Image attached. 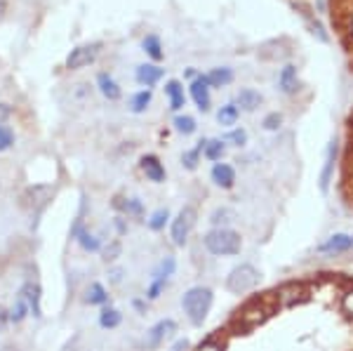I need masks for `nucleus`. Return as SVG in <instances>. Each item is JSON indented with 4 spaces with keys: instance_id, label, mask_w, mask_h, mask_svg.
I'll return each instance as SVG.
<instances>
[{
    "instance_id": "obj_1",
    "label": "nucleus",
    "mask_w": 353,
    "mask_h": 351,
    "mask_svg": "<svg viewBox=\"0 0 353 351\" xmlns=\"http://www.w3.org/2000/svg\"><path fill=\"white\" fill-rule=\"evenodd\" d=\"M215 304V292L207 285H194L181 295V309H184V316L189 318L191 326L200 328L202 323L210 316V309Z\"/></svg>"
},
{
    "instance_id": "obj_2",
    "label": "nucleus",
    "mask_w": 353,
    "mask_h": 351,
    "mask_svg": "<svg viewBox=\"0 0 353 351\" xmlns=\"http://www.w3.org/2000/svg\"><path fill=\"white\" fill-rule=\"evenodd\" d=\"M202 246L215 257H235L243 250V236L233 229H210L202 236Z\"/></svg>"
},
{
    "instance_id": "obj_3",
    "label": "nucleus",
    "mask_w": 353,
    "mask_h": 351,
    "mask_svg": "<svg viewBox=\"0 0 353 351\" xmlns=\"http://www.w3.org/2000/svg\"><path fill=\"white\" fill-rule=\"evenodd\" d=\"M259 283H261V271L250 262H240L238 267H233L226 276V290L231 292V295L252 292Z\"/></svg>"
},
{
    "instance_id": "obj_4",
    "label": "nucleus",
    "mask_w": 353,
    "mask_h": 351,
    "mask_svg": "<svg viewBox=\"0 0 353 351\" xmlns=\"http://www.w3.org/2000/svg\"><path fill=\"white\" fill-rule=\"evenodd\" d=\"M196 222H198V212L194 205H184L172 222H170V238L176 248H184L189 243L191 233L196 229Z\"/></svg>"
},
{
    "instance_id": "obj_5",
    "label": "nucleus",
    "mask_w": 353,
    "mask_h": 351,
    "mask_svg": "<svg viewBox=\"0 0 353 351\" xmlns=\"http://www.w3.org/2000/svg\"><path fill=\"white\" fill-rule=\"evenodd\" d=\"M337 161H339V142L330 140L328 148H325L323 168H320V174H318V189H320V194H323V196L330 194V186H332L335 170H337Z\"/></svg>"
},
{
    "instance_id": "obj_6",
    "label": "nucleus",
    "mask_w": 353,
    "mask_h": 351,
    "mask_svg": "<svg viewBox=\"0 0 353 351\" xmlns=\"http://www.w3.org/2000/svg\"><path fill=\"white\" fill-rule=\"evenodd\" d=\"M176 333V321L174 318H160L158 323H153L151 328L146 330V337H144V347L148 351L158 349L165 339H170Z\"/></svg>"
},
{
    "instance_id": "obj_7",
    "label": "nucleus",
    "mask_w": 353,
    "mask_h": 351,
    "mask_svg": "<svg viewBox=\"0 0 353 351\" xmlns=\"http://www.w3.org/2000/svg\"><path fill=\"white\" fill-rule=\"evenodd\" d=\"M99 50H101V42H85V45L73 47L66 57V68L76 71V68L88 66V64H92L94 60H97Z\"/></svg>"
},
{
    "instance_id": "obj_8",
    "label": "nucleus",
    "mask_w": 353,
    "mask_h": 351,
    "mask_svg": "<svg viewBox=\"0 0 353 351\" xmlns=\"http://www.w3.org/2000/svg\"><path fill=\"white\" fill-rule=\"evenodd\" d=\"M292 8L297 10L299 14H302L304 24L309 26V31H311V36H313V38H318L320 42H330V36H328V31H325L323 21L313 17V10L309 8V5H304V3H297V0H294V3H292Z\"/></svg>"
},
{
    "instance_id": "obj_9",
    "label": "nucleus",
    "mask_w": 353,
    "mask_h": 351,
    "mask_svg": "<svg viewBox=\"0 0 353 351\" xmlns=\"http://www.w3.org/2000/svg\"><path fill=\"white\" fill-rule=\"evenodd\" d=\"M351 248H353V233H332L323 243H318L315 250L320 255H339V252H349Z\"/></svg>"
},
{
    "instance_id": "obj_10",
    "label": "nucleus",
    "mask_w": 353,
    "mask_h": 351,
    "mask_svg": "<svg viewBox=\"0 0 353 351\" xmlns=\"http://www.w3.org/2000/svg\"><path fill=\"white\" fill-rule=\"evenodd\" d=\"M278 88L283 94H297L302 90V81H299V71L294 64H285V66L278 71Z\"/></svg>"
},
{
    "instance_id": "obj_11",
    "label": "nucleus",
    "mask_w": 353,
    "mask_h": 351,
    "mask_svg": "<svg viewBox=\"0 0 353 351\" xmlns=\"http://www.w3.org/2000/svg\"><path fill=\"white\" fill-rule=\"evenodd\" d=\"M189 92H191V99L196 102L198 109L202 111V114H207L212 106V97H210V85H207L205 76H198L191 81L189 85Z\"/></svg>"
},
{
    "instance_id": "obj_12",
    "label": "nucleus",
    "mask_w": 353,
    "mask_h": 351,
    "mask_svg": "<svg viewBox=\"0 0 353 351\" xmlns=\"http://www.w3.org/2000/svg\"><path fill=\"white\" fill-rule=\"evenodd\" d=\"M139 168H142V172L146 174L148 182H153V184H163L165 177H168V172H165V166L160 163L158 156H153V153H146V156H142V161H139Z\"/></svg>"
},
{
    "instance_id": "obj_13",
    "label": "nucleus",
    "mask_w": 353,
    "mask_h": 351,
    "mask_svg": "<svg viewBox=\"0 0 353 351\" xmlns=\"http://www.w3.org/2000/svg\"><path fill=\"white\" fill-rule=\"evenodd\" d=\"M163 76H165V71L158 66V64H139V66H137V73H135L137 83L144 85L146 90L153 88L156 83L163 81Z\"/></svg>"
},
{
    "instance_id": "obj_14",
    "label": "nucleus",
    "mask_w": 353,
    "mask_h": 351,
    "mask_svg": "<svg viewBox=\"0 0 353 351\" xmlns=\"http://www.w3.org/2000/svg\"><path fill=\"white\" fill-rule=\"evenodd\" d=\"M210 177L219 189H233L235 184V170L228 163H215L210 170Z\"/></svg>"
},
{
    "instance_id": "obj_15",
    "label": "nucleus",
    "mask_w": 353,
    "mask_h": 351,
    "mask_svg": "<svg viewBox=\"0 0 353 351\" xmlns=\"http://www.w3.org/2000/svg\"><path fill=\"white\" fill-rule=\"evenodd\" d=\"M21 295H24L26 304H29L31 313H34L36 318H42V307H40V300H42V290L38 283H34V281H29V283H24V288L19 290Z\"/></svg>"
},
{
    "instance_id": "obj_16",
    "label": "nucleus",
    "mask_w": 353,
    "mask_h": 351,
    "mask_svg": "<svg viewBox=\"0 0 353 351\" xmlns=\"http://www.w3.org/2000/svg\"><path fill=\"white\" fill-rule=\"evenodd\" d=\"M114 207L120 212L122 217H132V220H139L144 217V203L139 198H125V196H116Z\"/></svg>"
},
{
    "instance_id": "obj_17",
    "label": "nucleus",
    "mask_w": 353,
    "mask_h": 351,
    "mask_svg": "<svg viewBox=\"0 0 353 351\" xmlns=\"http://www.w3.org/2000/svg\"><path fill=\"white\" fill-rule=\"evenodd\" d=\"M269 316H271V309H269V307H264V302H252L248 309L240 313V318L248 323V328L259 326V323H264Z\"/></svg>"
},
{
    "instance_id": "obj_18",
    "label": "nucleus",
    "mask_w": 353,
    "mask_h": 351,
    "mask_svg": "<svg viewBox=\"0 0 353 351\" xmlns=\"http://www.w3.org/2000/svg\"><path fill=\"white\" fill-rule=\"evenodd\" d=\"M261 102H264V97H261L257 90L252 88H243L238 92V97H235V104H238L240 111H248V114H252V111H257L261 106Z\"/></svg>"
},
{
    "instance_id": "obj_19",
    "label": "nucleus",
    "mask_w": 353,
    "mask_h": 351,
    "mask_svg": "<svg viewBox=\"0 0 353 351\" xmlns=\"http://www.w3.org/2000/svg\"><path fill=\"white\" fill-rule=\"evenodd\" d=\"M165 94H168V102L172 111H181L186 106V94H184V85L179 81H168L165 83Z\"/></svg>"
},
{
    "instance_id": "obj_20",
    "label": "nucleus",
    "mask_w": 353,
    "mask_h": 351,
    "mask_svg": "<svg viewBox=\"0 0 353 351\" xmlns=\"http://www.w3.org/2000/svg\"><path fill=\"white\" fill-rule=\"evenodd\" d=\"M97 85H99V92L104 94L109 102H116V99L122 97V90L120 85L116 83L114 76H109V73H99L97 76Z\"/></svg>"
},
{
    "instance_id": "obj_21",
    "label": "nucleus",
    "mask_w": 353,
    "mask_h": 351,
    "mask_svg": "<svg viewBox=\"0 0 353 351\" xmlns=\"http://www.w3.org/2000/svg\"><path fill=\"white\" fill-rule=\"evenodd\" d=\"M85 302H88L90 307H106L109 304V290L94 281V283H90L88 290H85Z\"/></svg>"
},
{
    "instance_id": "obj_22",
    "label": "nucleus",
    "mask_w": 353,
    "mask_h": 351,
    "mask_svg": "<svg viewBox=\"0 0 353 351\" xmlns=\"http://www.w3.org/2000/svg\"><path fill=\"white\" fill-rule=\"evenodd\" d=\"M235 220H238V215H235L233 207H217V210L210 215L212 229H231Z\"/></svg>"
},
{
    "instance_id": "obj_23",
    "label": "nucleus",
    "mask_w": 353,
    "mask_h": 351,
    "mask_svg": "<svg viewBox=\"0 0 353 351\" xmlns=\"http://www.w3.org/2000/svg\"><path fill=\"white\" fill-rule=\"evenodd\" d=\"M205 81L210 88H226V85L233 83V71L228 66L212 68L210 73H205Z\"/></svg>"
},
{
    "instance_id": "obj_24",
    "label": "nucleus",
    "mask_w": 353,
    "mask_h": 351,
    "mask_svg": "<svg viewBox=\"0 0 353 351\" xmlns=\"http://www.w3.org/2000/svg\"><path fill=\"white\" fill-rule=\"evenodd\" d=\"M238 118H240V109H238V104H235V102L224 104L222 109L217 111V123L224 125V127L235 125V123H238Z\"/></svg>"
},
{
    "instance_id": "obj_25",
    "label": "nucleus",
    "mask_w": 353,
    "mask_h": 351,
    "mask_svg": "<svg viewBox=\"0 0 353 351\" xmlns=\"http://www.w3.org/2000/svg\"><path fill=\"white\" fill-rule=\"evenodd\" d=\"M122 323V313L116 309V307H104L99 313V326L104 328V330H114Z\"/></svg>"
},
{
    "instance_id": "obj_26",
    "label": "nucleus",
    "mask_w": 353,
    "mask_h": 351,
    "mask_svg": "<svg viewBox=\"0 0 353 351\" xmlns=\"http://www.w3.org/2000/svg\"><path fill=\"white\" fill-rule=\"evenodd\" d=\"M226 151V142L224 140H205V146H202V156L212 163H219Z\"/></svg>"
},
{
    "instance_id": "obj_27",
    "label": "nucleus",
    "mask_w": 353,
    "mask_h": 351,
    "mask_svg": "<svg viewBox=\"0 0 353 351\" xmlns=\"http://www.w3.org/2000/svg\"><path fill=\"white\" fill-rule=\"evenodd\" d=\"M142 47H144V52H146L148 57H151L153 62H160L165 57V52H163V42H160L158 36H146L142 42Z\"/></svg>"
},
{
    "instance_id": "obj_28",
    "label": "nucleus",
    "mask_w": 353,
    "mask_h": 351,
    "mask_svg": "<svg viewBox=\"0 0 353 351\" xmlns=\"http://www.w3.org/2000/svg\"><path fill=\"white\" fill-rule=\"evenodd\" d=\"M168 224H170V210H168V207H158V210L151 212V217L146 220V226L151 229V231H163Z\"/></svg>"
},
{
    "instance_id": "obj_29",
    "label": "nucleus",
    "mask_w": 353,
    "mask_h": 351,
    "mask_svg": "<svg viewBox=\"0 0 353 351\" xmlns=\"http://www.w3.org/2000/svg\"><path fill=\"white\" fill-rule=\"evenodd\" d=\"M76 241L80 243V248H83L85 252H101V248H104V246H101L99 238L94 236V233H90L88 229H83V231L78 233Z\"/></svg>"
},
{
    "instance_id": "obj_30",
    "label": "nucleus",
    "mask_w": 353,
    "mask_h": 351,
    "mask_svg": "<svg viewBox=\"0 0 353 351\" xmlns=\"http://www.w3.org/2000/svg\"><path fill=\"white\" fill-rule=\"evenodd\" d=\"M172 125H174V130L179 132V135H184V137H189V135H194V132L198 130V125H196V118L194 116H174V120H172Z\"/></svg>"
},
{
    "instance_id": "obj_31",
    "label": "nucleus",
    "mask_w": 353,
    "mask_h": 351,
    "mask_svg": "<svg viewBox=\"0 0 353 351\" xmlns=\"http://www.w3.org/2000/svg\"><path fill=\"white\" fill-rule=\"evenodd\" d=\"M153 102V94H151V90H142V92H137V94H132V99H130V109L135 111V114H144V111L151 106Z\"/></svg>"
},
{
    "instance_id": "obj_32",
    "label": "nucleus",
    "mask_w": 353,
    "mask_h": 351,
    "mask_svg": "<svg viewBox=\"0 0 353 351\" xmlns=\"http://www.w3.org/2000/svg\"><path fill=\"white\" fill-rule=\"evenodd\" d=\"M176 271V259L174 257H163L158 262V267L153 269V274H151V278H168L170 281V276H172Z\"/></svg>"
},
{
    "instance_id": "obj_33",
    "label": "nucleus",
    "mask_w": 353,
    "mask_h": 351,
    "mask_svg": "<svg viewBox=\"0 0 353 351\" xmlns=\"http://www.w3.org/2000/svg\"><path fill=\"white\" fill-rule=\"evenodd\" d=\"M31 313L29 309V304H26V300H24V295H17V300H14V304H12V309H10V321L12 323H21L26 316Z\"/></svg>"
},
{
    "instance_id": "obj_34",
    "label": "nucleus",
    "mask_w": 353,
    "mask_h": 351,
    "mask_svg": "<svg viewBox=\"0 0 353 351\" xmlns=\"http://www.w3.org/2000/svg\"><path fill=\"white\" fill-rule=\"evenodd\" d=\"M196 351H226V339L222 335H210L198 344Z\"/></svg>"
},
{
    "instance_id": "obj_35",
    "label": "nucleus",
    "mask_w": 353,
    "mask_h": 351,
    "mask_svg": "<svg viewBox=\"0 0 353 351\" xmlns=\"http://www.w3.org/2000/svg\"><path fill=\"white\" fill-rule=\"evenodd\" d=\"M120 255H122V243L120 241H111L109 246L101 248V259H104L106 264H114Z\"/></svg>"
},
{
    "instance_id": "obj_36",
    "label": "nucleus",
    "mask_w": 353,
    "mask_h": 351,
    "mask_svg": "<svg viewBox=\"0 0 353 351\" xmlns=\"http://www.w3.org/2000/svg\"><path fill=\"white\" fill-rule=\"evenodd\" d=\"M224 142L231 146H238L243 148L245 144H248V130H243V127H235V130L226 132V137H224Z\"/></svg>"
},
{
    "instance_id": "obj_37",
    "label": "nucleus",
    "mask_w": 353,
    "mask_h": 351,
    "mask_svg": "<svg viewBox=\"0 0 353 351\" xmlns=\"http://www.w3.org/2000/svg\"><path fill=\"white\" fill-rule=\"evenodd\" d=\"M168 283L170 281L168 278H151V283H148V288H146V300H158L160 295L165 292V288H168Z\"/></svg>"
},
{
    "instance_id": "obj_38",
    "label": "nucleus",
    "mask_w": 353,
    "mask_h": 351,
    "mask_svg": "<svg viewBox=\"0 0 353 351\" xmlns=\"http://www.w3.org/2000/svg\"><path fill=\"white\" fill-rule=\"evenodd\" d=\"M200 148H189V151H184L181 153V166H184L186 170H196L198 168V163H200Z\"/></svg>"
},
{
    "instance_id": "obj_39",
    "label": "nucleus",
    "mask_w": 353,
    "mask_h": 351,
    "mask_svg": "<svg viewBox=\"0 0 353 351\" xmlns=\"http://www.w3.org/2000/svg\"><path fill=\"white\" fill-rule=\"evenodd\" d=\"M283 125V114H278V111H271V114L264 116V120H261V127L269 132H276L278 127Z\"/></svg>"
},
{
    "instance_id": "obj_40",
    "label": "nucleus",
    "mask_w": 353,
    "mask_h": 351,
    "mask_svg": "<svg viewBox=\"0 0 353 351\" xmlns=\"http://www.w3.org/2000/svg\"><path fill=\"white\" fill-rule=\"evenodd\" d=\"M12 144H14V132L10 127L0 125V151H5V148H10Z\"/></svg>"
},
{
    "instance_id": "obj_41",
    "label": "nucleus",
    "mask_w": 353,
    "mask_h": 351,
    "mask_svg": "<svg viewBox=\"0 0 353 351\" xmlns=\"http://www.w3.org/2000/svg\"><path fill=\"white\" fill-rule=\"evenodd\" d=\"M341 311L353 321V288H349L344 295H341Z\"/></svg>"
},
{
    "instance_id": "obj_42",
    "label": "nucleus",
    "mask_w": 353,
    "mask_h": 351,
    "mask_svg": "<svg viewBox=\"0 0 353 351\" xmlns=\"http://www.w3.org/2000/svg\"><path fill=\"white\" fill-rule=\"evenodd\" d=\"M122 276H125V269H122V267H114V269L109 271V283L111 285L122 283Z\"/></svg>"
},
{
    "instance_id": "obj_43",
    "label": "nucleus",
    "mask_w": 353,
    "mask_h": 351,
    "mask_svg": "<svg viewBox=\"0 0 353 351\" xmlns=\"http://www.w3.org/2000/svg\"><path fill=\"white\" fill-rule=\"evenodd\" d=\"M114 226H116L118 236H125V233H127V220H125L122 215L116 217V220H114Z\"/></svg>"
},
{
    "instance_id": "obj_44",
    "label": "nucleus",
    "mask_w": 353,
    "mask_h": 351,
    "mask_svg": "<svg viewBox=\"0 0 353 351\" xmlns=\"http://www.w3.org/2000/svg\"><path fill=\"white\" fill-rule=\"evenodd\" d=\"M170 351H191V342H189V337H179L176 342L170 347Z\"/></svg>"
},
{
    "instance_id": "obj_45",
    "label": "nucleus",
    "mask_w": 353,
    "mask_h": 351,
    "mask_svg": "<svg viewBox=\"0 0 353 351\" xmlns=\"http://www.w3.org/2000/svg\"><path fill=\"white\" fill-rule=\"evenodd\" d=\"M10 114H12V109H10L8 104H3V102H0V125H3L5 120L10 118Z\"/></svg>"
},
{
    "instance_id": "obj_46",
    "label": "nucleus",
    "mask_w": 353,
    "mask_h": 351,
    "mask_svg": "<svg viewBox=\"0 0 353 351\" xmlns=\"http://www.w3.org/2000/svg\"><path fill=\"white\" fill-rule=\"evenodd\" d=\"M132 307H135L139 313H146L148 311V302L146 300H132Z\"/></svg>"
},
{
    "instance_id": "obj_47",
    "label": "nucleus",
    "mask_w": 353,
    "mask_h": 351,
    "mask_svg": "<svg viewBox=\"0 0 353 351\" xmlns=\"http://www.w3.org/2000/svg\"><path fill=\"white\" fill-rule=\"evenodd\" d=\"M5 10H8V3H5V0H0V17L5 14Z\"/></svg>"
},
{
    "instance_id": "obj_48",
    "label": "nucleus",
    "mask_w": 353,
    "mask_h": 351,
    "mask_svg": "<svg viewBox=\"0 0 353 351\" xmlns=\"http://www.w3.org/2000/svg\"><path fill=\"white\" fill-rule=\"evenodd\" d=\"M315 5H318L320 12H325V0H315Z\"/></svg>"
},
{
    "instance_id": "obj_49",
    "label": "nucleus",
    "mask_w": 353,
    "mask_h": 351,
    "mask_svg": "<svg viewBox=\"0 0 353 351\" xmlns=\"http://www.w3.org/2000/svg\"><path fill=\"white\" fill-rule=\"evenodd\" d=\"M186 76H189V78H198V76H196V71H194V68H186Z\"/></svg>"
},
{
    "instance_id": "obj_50",
    "label": "nucleus",
    "mask_w": 353,
    "mask_h": 351,
    "mask_svg": "<svg viewBox=\"0 0 353 351\" xmlns=\"http://www.w3.org/2000/svg\"><path fill=\"white\" fill-rule=\"evenodd\" d=\"M351 132H353V118H351Z\"/></svg>"
}]
</instances>
